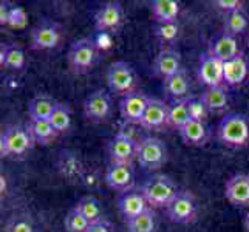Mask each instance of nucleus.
<instances>
[{"label":"nucleus","mask_w":249,"mask_h":232,"mask_svg":"<svg viewBox=\"0 0 249 232\" xmlns=\"http://www.w3.org/2000/svg\"><path fill=\"white\" fill-rule=\"evenodd\" d=\"M84 116L91 123H104L111 115V98L104 90L90 93L84 101Z\"/></svg>","instance_id":"9"},{"label":"nucleus","mask_w":249,"mask_h":232,"mask_svg":"<svg viewBox=\"0 0 249 232\" xmlns=\"http://www.w3.org/2000/svg\"><path fill=\"white\" fill-rule=\"evenodd\" d=\"M36 144L28 127L10 125L0 135V155L2 157H20Z\"/></svg>","instance_id":"3"},{"label":"nucleus","mask_w":249,"mask_h":232,"mask_svg":"<svg viewBox=\"0 0 249 232\" xmlns=\"http://www.w3.org/2000/svg\"><path fill=\"white\" fill-rule=\"evenodd\" d=\"M50 124L54 127V130L57 133H65L68 128L71 127V110L68 106L57 102V106L54 107L53 113L50 116Z\"/></svg>","instance_id":"33"},{"label":"nucleus","mask_w":249,"mask_h":232,"mask_svg":"<svg viewBox=\"0 0 249 232\" xmlns=\"http://www.w3.org/2000/svg\"><path fill=\"white\" fill-rule=\"evenodd\" d=\"M68 67L74 74L89 73L98 61V48L91 39H79L68 50Z\"/></svg>","instance_id":"4"},{"label":"nucleus","mask_w":249,"mask_h":232,"mask_svg":"<svg viewBox=\"0 0 249 232\" xmlns=\"http://www.w3.org/2000/svg\"><path fill=\"white\" fill-rule=\"evenodd\" d=\"M208 53H211L212 56L220 59L221 62L231 61V59H234L240 54L237 37L231 36V34H226V33L220 34L218 37H215L212 40Z\"/></svg>","instance_id":"20"},{"label":"nucleus","mask_w":249,"mask_h":232,"mask_svg":"<svg viewBox=\"0 0 249 232\" xmlns=\"http://www.w3.org/2000/svg\"><path fill=\"white\" fill-rule=\"evenodd\" d=\"M74 208L82 214V215L85 217V220H87L90 225H94V223L102 221V208H101L99 201L91 195L82 196Z\"/></svg>","instance_id":"28"},{"label":"nucleus","mask_w":249,"mask_h":232,"mask_svg":"<svg viewBox=\"0 0 249 232\" xmlns=\"http://www.w3.org/2000/svg\"><path fill=\"white\" fill-rule=\"evenodd\" d=\"M81 184H84L87 189H90V191L96 189L101 184V177L98 174V170H94V169H90V170L87 169V170H85Z\"/></svg>","instance_id":"39"},{"label":"nucleus","mask_w":249,"mask_h":232,"mask_svg":"<svg viewBox=\"0 0 249 232\" xmlns=\"http://www.w3.org/2000/svg\"><path fill=\"white\" fill-rule=\"evenodd\" d=\"M223 65L220 59L212 56L211 53H204L200 57L198 65V81L206 85V89L221 87L225 84V73H223Z\"/></svg>","instance_id":"11"},{"label":"nucleus","mask_w":249,"mask_h":232,"mask_svg":"<svg viewBox=\"0 0 249 232\" xmlns=\"http://www.w3.org/2000/svg\"><path fill=\"white\" fill-rule=\"evenodd\" d=\"M3 232H34L33 218L25 212H17L8 218Z\"/></svg>","instance_id":"34"},{"label":"nucleus","mask_w":249,"mask_h":232,"mask_svg":"<svg viewBox=\"0 0 249 232\" xmlns=\"http://www.w3.org/2000/svg\"><path fill=\"white\" fill-rule=\"evenodd\" d=\"M62 42V28L56 22L45 20L31 31V50L48 51L59 47Z\"/></svg>","instance_id":"7"},{"label":"nucleus","mask_w":249,"mask_h":232,"mask_svg":"<svg viewBox=\"0 0 249 232\" xmlns=\"http://www.w3.org/2000/svg\"><path fill=\"white\" fill-rule=\"evenodd\" d=\"M179 138L186 145H192V147H201L209 140V132L204 123L195 121V119H189V121L178 130Z\"/></svg>","instance_id":"21"},{"label":"nucleus","mask_w":249,"mask_h":232,"mask_svg":"<svg viewBox=\"0 0 249 232\" xmlns=\"http://www.w3.org/2000/svg\"><path fill=\"white\" fill-rule=\"evenodd\" d=\"M149 203L144 198L142 192L140 191H128L119 195L118 198V211L125 221L141 215L145 211H149Z\"/></svg>","instance_id":"17"},{"label":"nucleus","mask_w":249,"mask_h":232,"mask_svg":"<svg viewBox=\"0 0 249 232\" xmlns=\"http://www.w3.org/2000/svg\"><path fill=\"white\" fill-rule=\"evenodd\" d=\"M187 107H189V116L195 121L204 123L209 116V110L204 106L201 98H187Z\"/></svg>","instance_id":"37"},{"label":"nucleus","mask_w":249,"mask_h":232,"mask_svg":"<svg viewBox=\"0 0 249 232\" xmlns=\"http://www.w3.org/2000/svg\"><path fill=\"white\" fill-rule=\"evenodd\" d=\"M204 102V106L208 107L209 113H220L226 107L229 102V96L226 89L223 87H212V89H206L201 96H200Z\"/></svg>","instance_id":"27"},{"label":"nucleus","mask_w":249,"mask_h":232,"mask_svg":"<svg viewBox=\"0 0 249 232\" xmlns=\"http://www.w3.org/2000/svg\"><path fill=\"white\" fill-rule=\"evenodd\" d=\"M106 81L111 93L124 98L135 91L136 74L130 64H127L125 61H116L108 65L106 71Z\"/></svg>","instance_id":"5"},{"label":"nucleus","mask_w":249,"mask_h":232,"mask_svg":"<svg viewBox=\"0 0 249 232\" xmlns=\"http://www.w3.org/2000/svg\"><path fill=\"white\" fill-rule=\"evenodd\" d=\"M141 192L152 208H167L179 191L170 177L160 174L145 179L141 186Z\"/></svg>","instance_id":"2"},{"label":"nucleus","mask_w":249,"mask_h":232,"mask_svg":"<svg viewBox=\"0 0 249 232\" xmlns=\"http://www.w3.org/2000/svg\"><path fill=\"white\" fill-rule=\"evenodd\" d=\"M13 3L8 2V0H3V2H0V23L2 25H8L10 22V16H11V11H13Z\"/></svg>","instance_id":"41"},{"label":"nucleus","mask_w":249,"mask_h":232,"mask_svg":"<svg viewBox=\"0 0 249 232\" xmlns=\"http://www.w3.org/2000/svg\"><path fill=\"white\" fill-rule=\"evenodd\" d=\"M64 226L67 232H87L90 228V223L85 220V217L78 211V209H71L67 214Z\"/></svg>","instance_id":"35"},{"label":"nucleus","mask_w":249,"mask_h":232,"mask_svg":"<svg viewBox=\"0 0 249 232\" xmlns=\"http://www.w3.org/2000/svg\"><path fill=\"white\" fill-rule=\"evenodd\" d=\"M248 14L245 13V10H237L232 13L225 14V31L226 34H231V36L237 37L238 34H242L243 31H246L248 28Z\"/></svg>","instance_id":"30"},{"label":"nucleus","mask_w":249,"mask_h":232,"mask_svg":"<svg viewBox=\"0 0 249 232\" xmlns=\"http://www.w3.org/2000/svg\"><path fill=\"white\" fill-rule=\"evenodd\" d=\"M6 177L2 174V177H0V184H2V186H0V191H2V198H3V196L8 194V186H6Z\"/></svg>","instance_id":"43"},{"label":"nucleus","mask_w":249,"mask_h":232,"mask_svg":"<svg viewBox=\"0 0 249 232\" xmlns=\"http://www.w3.org/2000/svg\"><path fill=\"white\" fill-rule=\"evenodd\" d=\"M226 200L235 208H249V175L235 174L225 186Z\"/></svg>","instance_id":"15"},{"label":"nucleus","mask_w":249,"mask_h":232,"mask_svg":"<svg viewBox=\"0 0 249 232\" xmlns=\"http://www.w3.org/2000/svg\"><path fill=\"white\" fill-rule=\"evenodd\" d=\"M128 232H155L157 229V215L152 209L145 211L141 215L125 221Z\"/></svg>","instance_id":"32"},{"label":"nucleus","mask_w":249,"mask_h":232,"mask_svg":"<svg viewBox=\"0 0 249 232\" xmlns=\"http://www.w3.org/2000/svg\"><path fill=\"white\" fill-rule=\"evenodd\" d=\"M162 87H164V91L170 98H174V101L187 99L189 89H191L189 87V79L184 70H179L174 76H170L167 79L162 81Z\"/></svg>","instance_id":"26"},{"label":"nucleus","mask_w":249,"mask_h":232,"mask_svg":"<svg viewBox=\"0 0 249 232\" xmlns=\"http://www.w3.org/2000/svg\"><path fill=\"white\" fill-rule=\"evenodd\" d=\"M106 184L116 192H128L135 184V172L130 164H111L104 174Z\"/></svg>","instance_id":"13"},{"label":"nucleus","mask_w":249,"mask_h":232,"mask_svg":"<svg viewBox=\"0 0 249 232\" xmlns=\"http://www.w3.org/2000/svg\"><path fill=\"white\" fill-rule=\"evenodd\" d=\"M27 23H28V14L25 11V8L14 5L11 16H10V22H8V27L16 28V30H23L27 27Z\"/></svg>","instance_id":"38"},{"label":"nucleus","mask_w":249,"mask_h":232,"mask_svg":"<svg viewBox=\"0 0 249 232\" xmlns=\"http://www.w3.org/2000/svg\"><path fill=\"white\" fill-rule=\"evenodd\" d=\"M28 128L33 135L34 141L37 144H50L53 143V140H56V136L59 135L54 127L50 124V121H30Z\"/></svg>","instance_id":"31"},{"label":"nucleus","mask_w":249,"mask_h":232,"mask_svg":"<svg viewBox=\"0 0 249 232\" xmlns=\"http://www.w3.org/2000/svg\"><path fill=\"white\" fill-rule=\"evenodd\" d=\"M149 99L141 91H133L127 94L119 102V113L125 123L130 124H141V119L144 116V111L147 108Z\"/></svg>","instance_id":"14"},{"label":"nucleus","mask_w":249,"mask_h":232,"mask_svg":"<svg viewBox=\"0 0 249 232\" xmlns=\"http://www.w3.org/2000/svg\"><path fill=\"white\" fill-rule=\"evenodd\" d=\"M57 102L47 96V94H39V96L33 98L28 104V115L31 121H48L51 113H53Z\"/></svg>","instance_id":"24"},{"label":"nucleus","mask_w":249,"mask_h":232,"mask_svg":"<svg viewBox=\"0 0 249 232\" xmlns=\"http://www.w3.org/2000/svg\"><path fill=\"white\" fill-rule=\"evenodd\" d=\"M166 214L170 221L174 223H191L196 215V201L195 196L187 192H178V195L166 208Z\"/></svg>","instance_id":"10"},{"label":"nucleus","mask_w":249,"mask_h":232,"mask_svg":"<svg viewBox=\"0 0 249 232\" xmlns=\"http://www.w3.org/2000/svg\"><path fill=\"white\" fill-rule=\"evenodd\" d=\"M179 34V25L178 22L170 23H158L155 27V36L162 44H172L175 42Z\"/></svg>","instance_id":"36"},{"label":"nucleus","mask_w":249,"mask_h":232,"mask_svg":"<svg viewBox=\"0 0 249 232\" xmlns=\"http://www.w3.org/2000/svg\"><path fill=\"white\" fill-rule=\"evenodd\" d=\"M167 118H169V106L161 99L150 98L140 125L147 128V130H160V128L167 125Z\"/></svg>","instance_id":"18"},{"label":"nucleus","mask_w":249,"mask_h":232,"mask_svg":"<svg viewBox=\"0 0 249 232\" xmlns=\"http://www.w3.org/2000/svg\"><path fill=\"white\" fill-rule=\"evenodd\" d=\"M150 11L153 19L158 23L177 22V17L179 14V3L177 0H153Z\"/></svg>","instance_id":"25"},{"label":"nucleus","mask_w":249,"mask_h":232,"mask_svg":"<svg viewBox=\"0 0 249 232\" xmlns=\"http://www.w3.org/2000/svg\"><path fill=\"white\" fill-rule=\"evenodd\" d=\"M57 170L68 183H81L87 169H85L79 153H76L73 150H65L59 155Z\"/></svg>","instance_id":"16"},{"label":"nucleus","mask_w":249,"mask_h":232,"mask_svg":"<svg viewBox=\"0 0 249 232\" xmlns=\"http://www.w3.org/2000/svg\"><path fill=\"white\" fill-rule=\"evenodd\" d=\"M181 70V56L174 48H164L157 54L153 61V73L162 81L174 76Z\"/></svg>","instance_id":"19"},{"label":"nucleus","mask_w":249,"mask_h":232,"mask_svg":"<svg viewBox=\"0 0 249 232\" xmlns=\"http://www.w3.org/2000/svg\"><path fill=\"white\" fill-rule=\"evenodd\" d=\"M27 62V56L20 45L2 44L0 45V67L8 70H22Z\"/></svg>","instance_id":"23"},{"label":"nucleus","mask_w":249,"mask_h":232,"mask_svg":"<svg viewBox=\"0 0 249 232\" xmlns=\"http://www.w3.org/2000/svg\"><path fill=\"white\" fill-rule=\"evenodd\" d=\"M243 226H245V231H246V232H249V211H248V214L245 215V220H243Z\"/></svg>","instance_id":"44"},{"label":"nucleus","mask_w":249,"mask_h":232,"mask_svg":"<svg viewBox=\"0 0 249 232\" xmlns=\"http://www.w3.org/2000/svg\"><path fill=\"white\" fill-rule=\"evenodd\" d=\"M140 166L147 170H157L167 161V147L157 136H147L138 144L136 155Z\"/></svg>","instance_id":"6"},{"label":"nucleus","mask_w":249,"mask_h":232,"mask_svg":"<svg viewBox=\"0 0 249 232\" xmlns=\"http://www.w3.org/2000/svg\"><path fill=\"white\" fill-rule=\"evenodd\" d=\"M218 140L231 149H242L249 144V121L242 113L225 115L218 124Z\"/></svg>","instance_id":"1"},{"label":"nucleus","mask_w":249,"mask_h":232,"mask_svg":"<svg viewBox=\"0 0 249 232\" xmlns=\"http://www.w3.org/2000/svg\"><path fill=\"white\" fill-rule=\"evenodd\" d=\"M107 153L113 164L132 166L133 160H136V155H138V144L130 136H127L124 133H118L108 141Z\"/></svg>","instance_id":"8"},{"label":"nucleus","mask_w":249,"mask_h":232,"mask_svg":"<svg viewBox=\"0 0 249 232\" xmlns=\"http://www.w3.org/2000/svg\"><path fill=\"white\" fill-rule=\"evenodd\" d=\"M218 10H221L225 14L228 13H232V11H237V10H242V2H238V0H217V2H213Z\"/></svg>","instance_id":"40"},{"label":"nucleus","mask_w":249,"mask_h":232,"mask_svg":"<svg viewBox=\"0 0 249 232\" xmlns=\"http://www.w3.org/2000/svg\"><path fill=\"white\" fill-rule=\"evenodd\" d=\"M124 11L119 2H106L94 14V28L99 33L115 31L123 25Z\"/></svg>","instance_id":"12"},{"label":"nucleus","mask_w":249,"mask_h":232,"mask_svg":"<svg viewBox=\"0 0 249 232\" xmlns=\"http://www.w3.org/2000/svg\"><path fill=\"white\" fill-rule=\"evenodd\" d=\"M87 232H113L111 231V226L108 225L107 221H99V223H94V225H90Z\"/></svg>","instance_id":"42"},{"label":"nucleus","mask_w":249,"mask_h":232,"mask_svg":"<svg viewBox=\"0 0 249 232\" xmlns=\"http://www.w3.org/2000/svg\"><path fill=\"white\" fill-rule=\"evenodd\" d=\"M249 71V65L246 57L243 56V53H240L237 57L231 59V61L225 62L223 65V73H225V84L231 85V87H235V85H240L248 76Z\"/></svg>","instance_id":"22"},{"label":"nucleus","mask_w":249,"mask_h":232,"mask_svg":"<svg viewBox=\"0 0 249 232\" xmlns=\"http://www.w3.org/2000/svg\"><path fill=\"white\" fill-rule=\"evenodd\" d=\"M191 116H189V107H187V99H179L174 101L169 106V118H167V125L174 127L177 130H179Z\"/></svg>","instance_id":"29"}]
</instances>
